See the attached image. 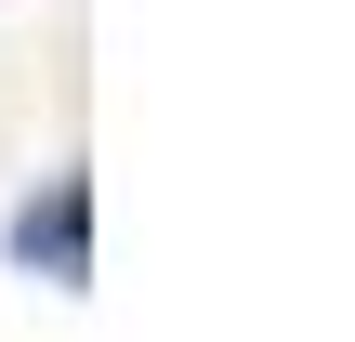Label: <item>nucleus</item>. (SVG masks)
Segmentation results:
<instances>
[{
	"instance_id": "f257e3e1",
	"label": "nucleus",
	"mask_w": 355,
	"mask_h": 342,
	"mask_svg": "<svg viewBox=\"0 0 355 342\" xmlns=\"http://www.w3.org/2000/svg\"><path fill=\"white\" fill-rule=\"evenodd\" d=\"M13 264H26V277H53V290H79V277H92V185H79V171H53V185L13 211Z\"/></svg>"
}]
</instances>
